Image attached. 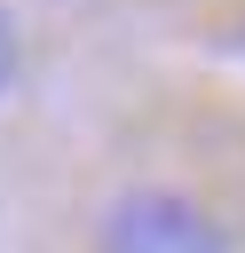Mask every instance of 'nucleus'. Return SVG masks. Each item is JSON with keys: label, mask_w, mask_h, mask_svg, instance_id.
Listing matches in <instances>:
<instances>
[{"label": "nucleus", "mask_w": 245, "mask_h": 253, "mask_svg": "<svg viewBox=\"0 0 245 253\" xmlns=\"http://www.w3.org/2000/svg\"><path fill=\"white\" fill-rule=\"evenodd\" d=\"M95 253H229V229L166 182H134L103 206L95 221Z\"/></svg>", "instance_id": "obj_1"}, {"label": "nucleus", "mask_w": 245, "mask_h": 253, "mask_svg": "<svg viewBox=\"0 0 245 253\" xmlns=\"http://www.w3.org/2000/svg\"><path fill=\"white\" fill-rule=\"evenodd\" d=\"M16 71H24V32H16V16L0 8V95L16 87Z\"/></svg>", "instance_id": "obj_2"}]
</instances>
